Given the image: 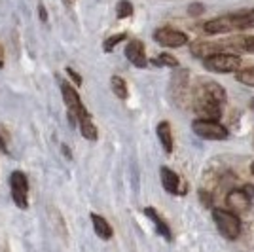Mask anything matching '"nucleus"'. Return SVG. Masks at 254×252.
Masks as SVG:
<instances>
[{
    "instance_id": "1a4fd4ad",
    "label": "nucleus",
    "mask_w": 254,
    "mask_h": 252,
    "mask_svg": "<svg viewBox=\"0 0 254 252\" xmlns=\"http://www.w3.org/2000/svg\"><path fill=\"white\" fill-rule=\"evenodd\" d=\"M251 201H253V195L247 189H232L226 197V205L233 214L239 216V214H243L251 209Z\"/></svg>"
},
{
    "instance_id": "9d476101",
    "label": "nucleus",
    "mask_w": 254,
    "mask_h": 252,
    "mask_svg": "<svg viewBox=\"0 0 254 252\" xmlns=\"http://www.w3.org/2000/svg\"><path fill=\"white\" fill-rule=\"evenodd\" d=\"M126 57L135 64L137 68H144L148 61H146V53H144V44L140 40H131L126 46Z\"/></svg>"
},
{
    "instance_id": "412c9836",
    "label": "nucleus",
    "mask_w": 254,
    "mask_h": 252,
    "mask_svg": "<svg viewBox=\"0 0 254 252\" xmlns=\"http://www.w3.org/2000/svg\"><path fill=\"white\" fill-rule=\"evenodd\" d=\"M126 40V34L122 32V34H116V36H112V38H108L105 42V52H112L114 48H116L120 42H124Z\"/></svg>"
},
{
    "instance_id": "a211bd4d",
    "label": "nucleus",
    "mask_w": 254,
    "mask_h": 252,
    "mask_svg": "<svg viewBox=\"0 0 254 252\" xmlns=\"http://www.w3.org/2000/svg\"><path fill=\"white\" fill-rule=\"evenodd\" d=\"M116 13H118V19L131 17V15H133V4H131L129 0H120L116 6Z\"/></svg>"
},
{
    "instance_id": "f8f14e48",
    "label": "nucleus",
    "mask_w": 254,
    "mask_h": 252,
    "mask_svg": "<svg viewBox=\"0 0 254 252\" xmlns=\"http://www.w3.org/2000/svg\"><path fill=\"white\" fill-rule=\"evenodd\" d=\"M144 214L148 216L150 220L154 222V226H156V230H158L159 235H163L167 241H171V239H173V235H171V230H169V226H167V222L159 216L158 210L152 209V207H146V209H144Z\"/></svg>"
},
{
    "instance_id": "5701e85b",
    "label": "nucleus",
    "mask_w": 254,
    "mask_h": 252,
    "mask_svg": "<svg viewBox=\"0 0 254 252\" xmlns=\"http://www.w3.org/2000/svg\"><path fill=\"white\" fill-rule=\"evenodd\" d=\"M245 19H247V29L254 27V10L253 11H245Z\"/></svg>"
},
{
    "instance_id": "20e7f679",
    "label": "nucleus",
    "mask_w": 254,
    "mask_h": 252,
    "mask_svg": "<svg viewBox=\"0 0 254 252\" xmlns=\"http://www.w3.org/2000/svg\"><path fill=\"white\" fill-rule=\"evenodd\" d=\"M203 64H205V68H209L212 72H237L241 66V59L233 53L220 52L205 57Z\"/></svg>"
},
{
    "instance_id": "39448f33",
    "label": "nucleus",
    "mask_w": 254,
    "mask_h": 252,
    "mask_svg": "<svg viewBox=\"0 0 254 252\" xmlns=\"http://www.w3.org/2000/svg\"><path fill=\"white\" fill-rule=\"evenodd\" d=\"M191 129H193V133L197 137L205 138V140H226L228 138V129L216 120H203V118H199V120H195L191 124Z\"/></svg>"
},
{
    "instance_id": "c756f323",
    "label": "nucleus",
    "mask_w": 254,
    "mask_h": 252,
    "mask_svg": "<svg viewBox=\"0 0 254 252\" xmlns=\"http://www.w3.org/2000/svg\"><path fill=\"white\" fill-rule=\"evenodd\" d=\"M70 2H72V0H70Z\"/></svg>"
},
{
    "instance_id": "6ab92c4d",
    "label": "nucleus",
    "mask_w": 254,
    "mask_h": 252,
    "mask_svg": "<svg viewBox=\"0 0 254 252\" xmlns=\"http://www.w3.org/2000/svg\"><path fill=\"white\" fill-rule=\"evenodd\" d=\"M152 63L158 64V66H179V61L169 53H161L156 59H152Z\"/></svg>"
},
{
    "instance_id": "4468645a",
    "label": "nucleus",
    "mask_w": 254,
    "mask_h": 252,
    "mask_svg": "<svg viewBox=\"0 0 254 252\" xmlns=\"http://www.w3.org/2000/svg\"><path fill=\"white\" fill-rule=\"evenodd\" d=\"M78 127L82 131V137L87 138V140H97L99 138V131H97V126L93 124V118L89 112L78 120Z\"/></svg>"
},
{
    "instance_id": "bb28decb",
    "label": "nucleus",
    "mask_w": 254,
    "mask_h": 252,
    "mask_svg": "<svg viewBox=\"0 0 254 252\" xmlns=\"http://www.w3.org/2000/svg\"><path fill=\"white\" fill-rule=\"evenodd\" d=\"M0 252H10V249H8V245H6V247H0Z\"/></svg>"
},
{
    "instance_id": "f257e3e1",
    "label": "nucleus",
    "mask_w": 254,
    "mask_h": 252,
    "mask_svg": "<svg viewBox=\"0 0 254 252\" xmlns=\"http://www.w3.org/2000/svg\"><path fill=\"white\" fill-rule=\"evenodd\" d=\"M226 105V91L216 82H201L195 97V112L203 120H218Z\"/></svg>"
},
{
    "instance_id": "0eeeda50",
    "label": "nucleus",
    "mask_w": 254,
    "mask_h": 252,
    "mask_svg": "<svg viewBox=\"0 0 254 252\" xmlns=\"http://www.w3.org/2000/svg\"><path fill=\"white\" fill-rule=\"evenodd\" d=\"M61 95H63V101H64V105H66V110H68V116H70L72 122H74V120L78 122L80 118H84V116L87 114V110H85L80 95H78V91H76L70 84H66V82L61 84Z\"/></svg>"
},
{
    "instance_id": "2eb2a0df",
    "label": "nucleus",
    "mask_w": 254,
    "mask_h": 252,
    "mask_svg": "<svg viewBox=\"0 0 254 252\" xmlns=\"http://www.w3.org/2000/svg\"><path fill=\"white\" fill-rule=\"evenodd\" d=\"M156 131H158V138L159 142H161V146H163V150L167 154H171L173 152V131H171L169 122H161Z\"/></svg>"
},
{
    "instance_id": "c85d7f7f",
    "label": "nucleus",
    "mask_w": 254,
    "mask_h": 252,
    "mask_svg": "<svg viewBox=\"0 0 254 252\" xmlns=\"http://www.w3.org/2000/svg\"><path fill=\"white\" fill-rule=\"evenodd\" d=\"M251 173L254 175V161H253V165H251Z\"/></svg>"
},
{
    "instance_id": "6e6552de",
    "label": "nucleus",
    "mask_w": 254,
    "mask_h": 252,
    "mask_svg": "<svg viewBox=\"0 0 254 252\" xmlns=\"http://www.w3.org/2000/svg\"><path fill=\"white\" fill-rule=\"evenodd\" d=\"M154 40L161 44L163 48H182L184 44H188V36L173 27H159L158 31L154 32Z\"/></svg>"
},
{
    "instance_id": "f3484780",
    "label": "nucleus",
    "mask_w": 254,
    "mask_h": 252,
    "mask_svg": "<svg viewBox=\"0 0 254 252\" xmlns=\"http://www.w3.org/2000/svg\"><path fill=\"white\" fill-rule=\"evenodd\" d=\"M235 80H237V82H241V84H245V85L254 87V68H241V70H237Z\"/></svg>"
},
{
    "instance_id": "7ed1b4c3",
    "label": "nucleus",
    "mask_w": 254,
    "mask_h": 252,
    "mask_svg": "<svg viewBox=\"0 0 254 252\" xmlns=\"http://www.w3.org/2000/svg\"><path fill=\"white\" fill-rule=\"evenodd\" d=\"M212 220L216 224L218 231L222 233L226 239H237L241 235V222L239 216L233 214L232 210H222V209H214L212 210Z\"/></svg>"
},
{
    "instance_id": "393cba45",
    "label": "nucleus",
    "mask_w": 254,
    "mask_h": 252,
    "mask_svg": "<svg viewBox=\"0 0 254 252\" xmlns=\"http://www.w3.org/2000/svg\"><path fill=\"white\" fill-rule=\"evenodd\" d=\"M38 10H40V19H42V21H46V19H48V13H46V8H44L42 4H40V8H38Z\"/></svg>"
},
{
    "instance_id": "423d86ee",
    "label": "nucleus",
    "mask_w": 254,
    "mask_h": 252,
    "mask_svg": "<svg viewBox=\"0 0 254 252\" xmlns=\"http://www.w3.org/2000/svg\"><path fill=\"white\" fill-rule=\"evenodd\" d=\"M11 199L21 210L29 209V179L21 171H13L10 177Z\"/></svg>"
},
{
    "instance_id": "dca6fc26",
    "label": "nucleus",
    "mask_w": 254,
    "mask_h": 252,
    "mask_svg": "<svg viewBox=\"0 0 254 252\" xmlns=\"http://www.w3.org/2000/svg\"><path fill=\"white\" fill-rule=\"evenodd\" d=\"M110 85H112V91H114V95H116L118 99H127V95H129V91H127V84L126 80L122 78V76H112L110 78Z\"/></svg>"
},
{
    "instance_id": "a878e982",
    "label": "nucleus",
    "mask_w": 254,
    "mask_h": 252,
    "mask_svg": "<svg viewBox=\"0 0 254 252\" xmlns=\"http://www.w3.org/2000/svg\"><path fill=\"white\" fill-rule=\"evenodd\" d=\"M4 66V50H2V46H0V68Z\"/></svg>"
},
{
    "instance_id": "9b49d317",
    "label": "nucleus",
    "mask_w": 254,
    "mask_h": 252,
    "mask_svg": "<svg viewBox=\"0 0 254 252\" xmlns=\"http://www.w3.org/2000/svg\"><path fill=\"white\" fill-rule=\"evenodd\" d=\"M159 175H161V184H163V188L167 189L169 193H173V195L182 193V188H180V177L175 173V171H171L169 167H161Z\"/></svg>"
},
{
    "instance_id": "ddd939ff",
    "label": "nucleus",
    "mask_w": 254,
    "mask_h": 252,
    "mask_svg": "<svg viewBox=\"0 0 254 252\" xmlns=\"http://www.w3.org/2000/svg\"><path fill=\"white\" fill-rule=\"evenodd\" d=\"M91 222H93V230L95 233L103 239V241H108V239H112V235H114V231H112V226L106 222V218H103L101 214H91Z\"/></svg>"
},
{
    "instance_id": "aec40b11",
    "label": "nucleus",
    "mask_w": 254,
    "mask_h": 252,
    "mask_svg": "<svg viewBox=\"0 0 254 252\" xmlns=\"http://www.w3.org/2000/svg\"><path fill=\"white\" fill-rule=\"evenodd\" d=\"M0 150L4 154H10V137H8V131L4 126H0Z\"/></svg>"
},
{
    "instance_id": "b1692460",
    "label": "nucleus",
    "mask_w": 254,
    "mask_h": 252,
    "mask_svg": "<svg viewBox=\"0 0 254 252\" xmlns=\"http://www.w3.org/2000/svg\"><path fill=\"white\" fill-rule=\"evenodd\" d=\"M243 48L247 50V52H253L254 53V36L253 38H247V40H243Z\"/></svg>"
},
{
    "instance_id": "f03ea898",
    "label": "nucleus",
    "mask_w": 254,
    "mask_h": 252,
    "mask_svg": "<svg viewBox=\"0 0 254 252\" xmlns=\"http://www.w3.org/2000/svg\"><path fill=\"white\" fill-rule=\"evenodd\" d=\"M247 29V19L245 13H228V15H220L214 17L211 21L203 25V31L207 34H226V32L233 31H243Z\"/></svg>"
},
{
    "instance_id": "4be33fe9",
    "label": "nucleus",
    "mask_w": 254,
    "mask_h": 252,
    "mask_svg": "<svg viewBox=\"0 0 254 252\" xmlns=\"http://www.w3.org/2000/svg\"><path fill=\"white\" fill-rule=\"evenodd\" d=\"M66 74H68V76H70V78L74 80V84H76V85H82V76H80V74L76 72L74 68H70V66H66Z\"/></svg>"
},
{
    "instance_id": "cd10ccee",
    "label": "nucleus",
    "mask_w": 254,
    "mask_h": 252,
    "mask_svg": "<svg viewBox=\"0 0 254 252\" xmlns=\"http://www.w3.org/2000/svg\"><path fill=\"white\" fill-rule=\"evenodd\" d=\"M251 108H253V112H254V99L251 101Z\"/></svg>"
}]
</instances>
